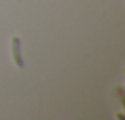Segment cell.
Listing matches in <instances>:
<instances>
[{
    "label": "cell",
    "instance_id": "6da1fadb",
    "mask_svg": "<svg viewBox=\"0 0 125 120\" xmlns=\"http://www.w3.org/2000/svg\"><path fill=\"white\" fill-rule=\"evenodd\" d=\"M11 54H13V60L16 62L19 68H24V60L21 55V40L19 37H13L11 38Z\"/></svg>",
    "mask_w": 125,
    "mask_h": 120
}]
</instances>
